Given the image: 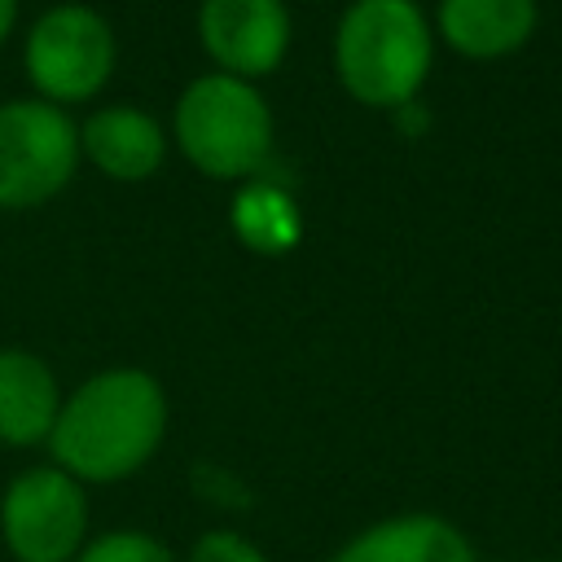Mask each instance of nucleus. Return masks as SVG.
Masks as SVG:
<instances>
[{
	"instance_id": "obj_5",
	"label": "nucleus",
	"mask_w": 562,
	"mask_h": 562,
	"mask_svg": "<svg viewBox=\"0 0 562 562\" xmlns=\"http://www.w3.org/2000/svg\"><path fill=\"white\" fill-rule=\"evenodd\" d=\"M79 158V132L48 101L0 105V206H35L53 198Z\"/></svg>"
},
{
	"instance_id": "obj_14",
	"label": "nucleus",
	"mask_w": 562,
	"mask_h": 562,
	"mask_svg": "<svg viewBox=\"0 0 562 562\" xmlns=\"http://www.w3.org/2000/svg\"><path fill=\"white\" fill-rule=\"evenodd\" d=\"M184 562H268V553L250 536H241V531L211 527V531H202L193 540V549H189Z\"/></svg>"
},
{
	"instance_id": "obj_15",
	"label": "nucleus",
	"mask_w": 562,
	"mask_h": 562,
	"mask_svg": "<svg viewBox=\"0 0 562 562\" xmlns=\"http://www.w3.org/2000/svg\"><path fill=\"white\" fill-rule=\"evenodd\" d=\"M13 18H18V0H0V44L13 31Z\"/></svg>"
},
{
	"instance_id": "obj_9",
	"label": "nucleus",
	"mask_w": 562,
	"mask_h": 562,
	"mask_svg": "<svg viewBox=\"0 0 562 562\" xmlns=\"http://www.w3.org/2000/svg\"><path fill=\"white\" fill-rule=\"evenodd\" d=\"M61 413L57 378L53 369L31 351H0V443L31 448L53 435V422Z\"/></svg>"
},
{
	"instance_id": "obj_10",
	"label": "nucleus",
	"mask_w": 562,
	"mask_h": 562,
	"mask_svg": "<svg viewBox=\"0 0 562 562\" xmlns=\"http://www.w3.org/2000/svg\"><path fill=\"white\" fill-rule=\"evenodd\" d=\"M79 145L114 180H145L162 162V132L145 110L105 105L88 119Z\"/></svg>"
},
{
	"instance_id": "obj_12",
	"label": "nucleus",
	"mask_w": 562,
	"mask_h": 562,
	"mask_svg": "<svg viewBox=\"0 0 562 562\" xmlns=\"http://www.w3.org/2000/svg\"><path fill=\"white\" fill-rule=\"evenodd\" d=\"M233 224L241 233V241L250 250H263V255H281L299 241L303 224H299V211H294V198L277 184H250L237 193V206H233Z\"/></svg>"
},
{
	"instance_id": "obj_6",
	"label": "nucleus",
	"mask_w": 562,
	"mask_h": 562,
	"mask_svg": "<svg viewBox=\"0 0 562 562\" xmlns=\"http://www.w3.org/2000/svg\"><path fill=\"white\" fill-rule=\"evenodd\" d=\"M110 66H114V35L83 4L48 9L26 40V70L35 88L53 101L92 97L110 79Z\"/></svg>"
},
{
	"instance_id": "obj_7",
	"label": "nucleus",
	"mask_w": 562,
	"mask_h": 562,
	"mask_svg": "<svg viewBox=\"0 0 562 562\" xmlns=\"http://www.w3.org/2000/svg\"><path fill=\"white\" fill-rule=\"evenodd\" d=\"M202 44L228 75H268L290 44L281 0H202Z\"/></svg>"
},
{
	"instance_id": "obj_2",
	"label": "nucleus",
	"mask_w": 562,
	"mask_h": 562,
	"mask_svg": "<svg viewBox=\"0 0 562 562\" xmlns=\"http://www.w3.org/2000/svg\"><path fill=\"white\" fill-rule=\"evenodd\" d=\"M338 75L364 105H408L430 70V31L413 0H356L334 40Z\"/></svg>"
},
{
	"instance_id": "obj_16",
	"label": "nucleus",
	"mask_w": 562,
	"mask_h": 562,
	"mask_svg": "<svg viewBox=\"0 0 562 562\" xmlns=\"http://www.w3.org/2000/svg\"><path fill=\"white\" fill-rule=\"evenodd\" d=\"M558 562H562V558H558Z\"/></svg>"
},
{
	"instance_id": "obj_13",
	"label": "nucleus",
	"mask_w": 562,
	"mask_h": 562,
	"mask_svg": "<svg viewBox=\"0 0 562 562\" xmlns=\"http://www.w3.org/2000/svg\"><path fill=\"white\" fill-rule=\"evenodd\" d=\"M75 562H180V558H176L158 536L123 527V531L92 536V540L79 549Z\"/></svg>"
},
{
	"instance_id": "obj_3",
	"label": "nucleus",
	"mask_w": 562,
	"mask_h": 562,
	"mask_svg": "<svg viewBox=\"0 0 562 562\" xmlns=\"http://www.w3.org/2000/svg\"><path fill=\"white\" fill-rule=\"evenodd\" d=\"M176 136L193 167L206 176H250L272 145L263 97L237 75H202L176 105Z\"/></svg>"
},
{
	"instance_id": "obj_8",
	"label": "nucleus",
	"mask_w": 562,
	"mask_h": 562,
	"mask_svg": "<svg viewBox=\"0 0 562 562\" xmlns=\"http://www.w3.org/2000/svg\"><path fill=\"white\" fill-rule=\"evenodd\" d=\"M329 562H479V553L457 522L413 509L369 522Z\"/></svg>"
},
{
	"instance_id": "obj_11",
	"label": "nucleus",
	"mask_w": 562,
	"mask_h": 562,
	"mask_svg": "<svg viewBox=\"0 0 562 562\" xmlns=\"http://www.w3.org/2000/svg\"><path fill=\"white\" fill-rule=\"evenodd\" d=\"M536 26V0H443L439 31L465 57L514 53Z\"/></svg>"
},
{
	"instance_id": "obj_1",
	"label": "nucleus",
	"mask_w": 562,
	"mask_h": 562,
	"mask_svg": "<svg viewBox=\"0 0 562 562\" xmlns=\"http://www.w3.org/2000/svg\"><path fill=\"white\" fill-rule=\"evenodd\" d=\"M167 435V395L145 369H105L88 378L53 422L57 470L79 483H119L136 474Z\"/></svg>"
},
{
	"instance_id": "obj_4",
	"label": "nucleus",
	"mask_w": 562,
	"mask_h": 562,
	"mask_svg": "<svg viewBox=\"0 0 562 562\" xmlns=\"http://www.w3.org/2000/svg\"><path fill=\"white\" fill-rule=\"evenodd\" d=\"M0 540L18 562H75L88 544V492L57 465L22 470L0 496Z\"/></svg>"
}]
</instances>
